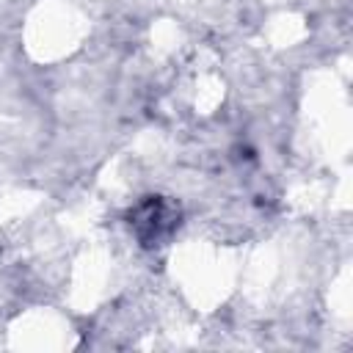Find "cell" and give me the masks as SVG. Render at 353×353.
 Instances as JSON below:
<instances>
[{
	"mask_svg": "<svg viewBox=\"0 0 353 353\" xmlns=\"http://www.w3.org/2000/svg\"><path fill=\"white\" fill-rule=\"evenodd\" d=\"M130 223L135 226V232H138L141 240L154 243V240H163V237L174 229L176 212H174L165 201H160V199H146L143 204L135 207Z\"/></svg>",
	"mask_w": 353,
	"mask_h": 353,
	"instance_id": "6da1fadb",
	"label": "cell"
}]
</instances>
